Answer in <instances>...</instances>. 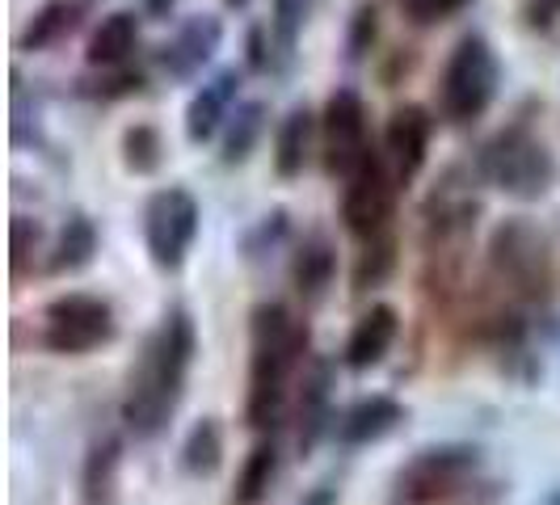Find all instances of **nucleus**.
I'll list each match as a JSON object with an SVG mask.
<instances>
[{"instance_id": "ddd939ff", "label": "nucleus", "mask_w": 560, "mask_h": 505, "mask_svg": "<svg viewBox=\"0 0 560 505\" xmlns=\"http://www.w3.org/2000/svg\"><path fill=\"white\" fill-rule=\"evenodd\" d=\"M396 333H400V316L388 304H375L366 308L354 329H350V341H346V366L354 371H371L388 359V350L396 345Z\"/></svg>"}, {"instance_id": "9b49d317", "label": "nucleus", "mask_w": 560, "mask_h": 505, "mask_svg": "<svg viewBox=\"0 0 560 505\" xmlns=\"http://www.w3.org/2000/svg\"><path fill=\"white\" fill-rule=\"evenodd\" d=\"M430 114L421 110V106H405V110L393 114V122H388V131H384V156H388V165H393L396 181L405 186V181H413L425 165V156H430Z\"/></svg>"}, {"instance_id": "4be33fe9", "label": "nucleus", "mask_w": 560, "mask_h": 505, "mask_svg": "<svg viewBox=\"0 0 560 505\" xmlns=\"http://www.w3.org/2000/svg\"><path fill=\"white\" fill-rule=\"evenodd\" d=\"M93 252H97V232L93 224L84 220V215H72L68 227L59 232V245H56V257H51V270L56 274H72V270H84L89 261H93Z\"/></svg>"}, {"instance_id": "f3484780", "label": "nucleus", "mask_w": 560, "mask_h": 505, "mask_svg": "<svg viewBox=\"0 0 560 505\" xmlns=\"http://www.w3.org/2000/svg\"><path fill=\"white\" fill-rule=\"evenodd\" d=\"M312 136H316V122H312V114L304 106L282 118L279 136H275V168H279V177H300L304 173L312 156Z\"/></svg>"}, {"instance_id": "cd10ccee", "label": "nucleus", "mask_w": 560, "mask_h": 505, "mask_svg": "<svg viewBox=\"0 0 560 505\" xmlns=\"http://www.w3.org/2000/svg\"><path fill=\"white\" fill-rule=\"evenodd\" d=\"M334 502H337L334 489H329V484H316V493H312V497L304 505H334Z\"/></svg>"}, {"instance_id": "6e6552de", "label": "nucleus", "mask_w": 560, "mask_h": 505, "mask_svg": "<svg viewBox=\"0 0 560 505\" xmlns=\"http://www.w3.org/2000/svg\"><path fill=\"white\" fill-rule=\"evenodd\" d=\"M198 202L182 186H168L161 195H152L148 215H143V240L148 252L161 270H177L186 261V252L195 249L198 236Z\"/></svg>"}, {"instance_id": "412c9836", "label": "nucleus", "mask_w": 560, "mask_h": 505, "mask_svg": "<svg viewBox=\"0 0 560 505\" xmlns=\"http://www.w3.org/2000/svg\"><path fill=\"white\" fill-rule=\"evenodd\" d=\"M334 270H337V257L329 249V240H320V236H312L304 240V249L295 252V266H291V279L300 286V295H320L329 282H334Z\"/></svg>"}, {"instance_id": "c756f323", "label": "nucleus", "mask_w": 560, "mask_h": 505, "mask_svg": "<svg viewBox=\"0 0 560 505\" xmlns=\"http://www.w3.org/2000/svg\"><path fill=\"white\" fill-rule=\"evenodd\" d=\"M544 505H560V489H552V493L544 497Z\"/></svg>"}, {"instance_id": "dca6fc26", "label": "nucleus", "mask_w": 560, "mask_h": 505, "mask_svg": "<svg viewBox=\"0 0 560 505\" xmlns=\"http://www.w3.org/2000/svg\"><path fill=\"white\" fill-rule=\"evenodd\" d=\"M329 430V363H316L304 371L300 388V450H312L320 434Z\"/></svg>"}, {"instance_id": "7ed1b4c3", "label": "nucleus", "mask_w": 560, "mask_h": 505, "mask_svg": "<svg viewBox=\"0 0 560 505\" xmlns=\"http://www.w3.org/2000/svg\"><path fill=\"white\" fill-rule=\"evenodd\" d=\"M480 173H485V181H493L505 195L539 198L557 181V161H552V152L535 136H527L523 127H514V131H502L498 140L485 143Z\"/></svg>"}, {"instance_id": "6ab92c4d", "label": "nucleus", "mask_w": 560, "mask_h": 505, "mask_svg": "<svg viewBox=\"0 0 560 505\" xmlns=\"http://www.w3.org/2000/svg\"><path fill=\"white\" fill-rule=\"evenodd\" d=\"M275 480H279V447L257 443L241 468V477H236V505H261L270 497Z\"/></svg>"}, {"instance_id": "bb28decb", "label": "nucleus", "mask_w": 560, "mask_h": 505, "mask_svg": "<svg viewBox=\"0 0 560 505\" xmlns=\"http://www.w3.org/2000/svg\"><path fill=\"white\" fill-rule=\"evenodd\" d=\"M532 26H552L560 17V0H532Z\"/></svg>"}, {"instance_id": "a211bd4d", "label": "nucleus", "mask_w": 560, "mask_h": 505, "mask_svg": "<svg viewBox=\"0 0 560 505\" xmlns=\"http://www.w3.org/2000/svg\"><path fill=\"white\" fill-rule=\"evenodd\" d=\"M77 26H81V0H47L30 17L26 34H22V47L26 51H47V47L63 43Z\"/></svg>"}, {"instance_id": "5701e85b", "label": "nucleus", "mask_w": 560, "mask_h": 505, "mask_svg": "<svg viewBox=\"0 0 560 505\" xmlns=\"http://www.w3.org/2000/svg\"><path fill=\"white\" fill-rule=\"evenodd\" d=\"M261 127H266V106L261 102H245V106H236L232 118H228V131H224V161L228 165H241V161H249L253 143L261 136Z\"/></svg>"}, {"instance_id": "c85d7f7f", "label": "nucleus", "mask_w": 560, "mask_h": 505, "mask_svg": "<svg viewBox=\"0 0 560 505\" xmlns=\"http://www.w3.org/2000/svg\"><path fill=\"white\" fill-rule=\"evenodd\" d=\"M148 4V13H156V17H168V9L177 4V0H143Z\"/></svg>"}, {"instance_id": "20e7f679", "label": "nucleus", "mask_w": 560, "mask_h": 505, "mask_svg": "<svg viewBox=\"0 0 560 505\" xmlns=\"http://www.w3.org/2000/svg\"><path fill=\"white\" fill-rule=\"evenodd\" d=\"M498 56L493 47L480 38V34H468L455 43L447 68H443V114L451 122H472L489 110V102L498 97Z\"/></svg>"}, {"instance_id": "7c9ffc66", "label": "nucleus", "mask_w": 560, "mask_h": 505, "mask_svg": "<svg viewBox=\"0 0 560 505\" xmlns=\"http://www.w3.org/2000/svg\"><path fill=\"white\" fill-rule=\"evenodd\" d=\"M228 4H232V9H245V4H249V0H228Z\"/></svg>"}, {"instance_id": "1a4fd4ad", "label": "nucleus", "mask_w": 560, "mask_h": 505, "mask_svg": "<svg viewBox=\"0 0 560 505\" xmlns=\"http://www.w3.org/2000/svg\"><path fill=\"white\" fill-rule=\"evenodd\" d=\"M320 140H325V168L334 177H350L359 168V161L371 152L363 97L354 89H337L334 97H329L325 122H320Z\"/></svg>"}, {"instance_id": "b1692460", "label": "nucleus", "mask_w": 560, "mask_h": 505, "mask_svg": "<svg viewBox=\"0 0 560 505\" xmlns=\"http://www.w3.org/2000/svg\"><path fill=\"white\" fill-rule=\"evenodd\" d=\"M122 152H127V165L136 168V173H152V168L161 165V136L140 122V127H131V131H127Z\"/></svg>"}, {"instance_id": "f257e3e1", "label": "nucleus", "mask_w": 560, "mask_h": 505, "mask_svg": "<svg viewBox=\"0 0 560 505\" xmlns=\"http://www.w3.org/2000/svg\"><path fill=\"white\" fill-rule=\"evenodd\" d=\"M190 363H195V320L186 308H173L161 320V329L148 337L122 400V421L136 438H152L168 425L186 392Z\"/></svg>"}, {"instance_id": "4468645a", "label": "nucleus", "mask_w": 560, "mask_h": 505, "mask_svg": "<svg viewBox=\"0 0 560 505\" xmlns=\"http://www.w3.org/2000/svg\"><path fill=\"white\" fill-rule=\"evenodd\" d=\"M405 421V409L396 404L393 396H366L359 404H350L341 418H337V443L346 447H366V443H380L388 438L396 425Z\"/></svg>"}, {"instance_id": "aec40b11", "label": "nucleus", "mask_w": 560, "mask_h": 505, "mask_svg": "<svg viewBox=\"0 0 560 505\" xmlns=\"http://www.w3.org/2000/svg\"><path fill=\"white\" fill-rule=\"evenodd\" d=\"M182 463L190 477H215L220 463H224V430L215 418H202L186 434V447H182Z\"/></svg>"}, {"instance_id": "f8f14e48", "label": "nucleus", "mask_w": 560, "mask_h": 505, "mask_svg": "<svg viewBox=\"0 0 560 505\" xmlns=\"http://www.w3.org/2000/svg\"><path fill=\"white\" fill-rule=\"evenodd\" d=\"M236 93H241V72H220L215 81L202 84L195 97H190V106H186V140L190 143L215 140V131L228 127V118H232Z\"/></svg>"}, {"instance_id": "f03ea898", "label": "nucleus", "mask_w": 560, "mask_h": 505, "mask_svg": "<svg viewBox=\"0 0 560 505\" xmlns=\"http://www.w3.org/2000/svg\"><path fill=\"white\" fill-rule=\"evenodd\" d=\"M308 345V329L282 308L261 304L253 312V363H249V425L266 430L279 421L287 379Z\"/></svg>"}, {"instance_id": "393cba45", "label": "nucleus", "mask_w": 560, "mask_h": 505, "mask_svg": "<svg viewBox=\"0 0 560 505\" xmlns=\"http://www.w3.org/2000/svg\"><path fill=\"white\" fill-rule=\"evenodd\" d=\"M312 13V0H275V38H279L282 51H291L295 47V38H300V30L308 22Z\"/></svg>"}, {"instance_id": "a878e982", "label": "nucleus", "mask_w": 560, "mask_h": 505, "mask_svg": "<svg viewBox=\"0 0 560 505\" xmlns=\"http://www.w3.org/2000/svg\"><path fill=\"white\" fill-rule=\"evenodd\" d=\"M409 4V17L418 22V26H434V22H443V17H455L459 9H468L472 0H405Z\"/></svg>"}, {"instance_id": "423d86ee", "label": "nucleus", "mask_w": 560, "mask_h": 505, "mask_svg": "<svg viewBox=\"0 0 560 505\" xmlns=\"http://www.w3.org/2000/svg\"><path fill=\"white\" fill-rule=\"evenodd\" d=\"M396 202V173L388 165V156H380L375 148L366 152L359 168L346 177V195H341V220L354 236L375 240L384 224L393 220Z\"/></svg>"}, {"instance_id": "2eb2a0df", "label": "nucleus", "mask_w": 560, "mask_h": 505, "mask_svg": "<svg viewBox=\"0 0 560 505\" xmlns=\"http://www.w3.org/2000/svg\"><path fill=\"white\" fill-rule=\"evenodd\" d=\"M136 47H140V22H136V13H110V17H102V26L89 34V63H97V68H122Z\"/></svg>"}, {"instance_id": "9d476101", "label": "nucleus", "mask_w": 560, "mask_h": 505, "mask_svg": "<svg viewBox=\"0 0 560 505\" xmlns=\"http://www.w3.org/2000/svg\"><path fill=\"white\" fill-rule=\"evenodd\" d=\"M220 43H224V22L220 17H211V13L190 17L186 26L173 34V43H168L165 56H161V68H165L173 81H190V77H198L215 59Z\"/></svg>"}, {"instance_id": "0eeeda50", "label": "nucleus", "mask_w": 560, "mask_h": 505, "mask_svg": "<svg viewBox=\"0 0 560 505\" xmlns=\"http://www.w3.org/2000/svg\"><path fill=\"white\" fill-rule=\"evenodd\" d=\"M468 472H477V450L472 447H430L418 450L400 472H396V502L393 505H434L439 497L455 493Z\"/></svg>"}, {"instance_id": "39448f33", "label": "nucleus", "mask_w": 560, "mask_h": 505, "mask_svg": "<svg viewBox=\"0 0 560 505\" xmlns=\"http://www.w3.org/2000/svg\"><path fill=\"white\" fill-rule=\"evenodd\" d=\"M114 308L102 295L68 291L43 312V345L51 354H89L114 337Z\"/></svg>"}]
</instances>
